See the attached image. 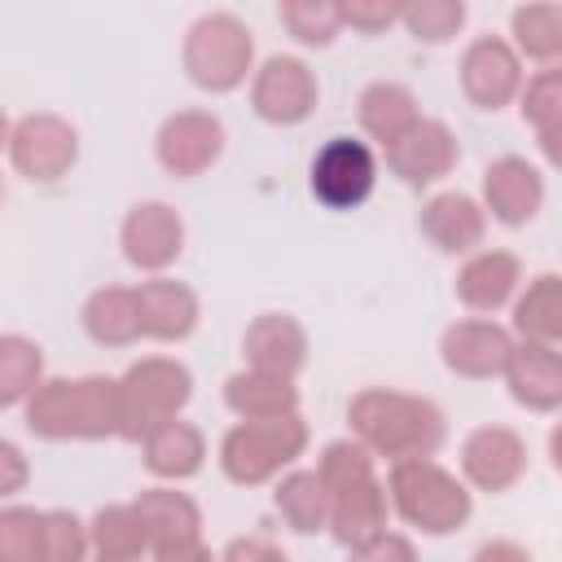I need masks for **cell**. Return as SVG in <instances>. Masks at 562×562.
Here are the masks:
<instances>
[{"mask_svg": "<svg viewBox=\"0 0 562 562\" xmlns=\"http://www.w3.org/2000/svg\"><path fill=\"white\" fill-rule=\"evenodd\" d=\"M351 426L364 439L360 448H373L391 461H422L443 439V413L430 400L400 391H360L351 400Z\"/></svg>", "mask_w": 562, "mask_h": 562, "instance_id": "6da1fadb", "label": "cell"}, {"mask_svg": "<svg viewBox=\"0 0 562 562\" xmlns=\"http://www.w3.org/2000/svg\"><path fill=\"white\" fill-rule=\"evenodd\" d=\"M26 426L44 439H101L119 430V382L53 378L26 400Z\"/></svg>", "mask_w": 562, "mask_h": 562, "instance_id": "7a4b0ae2", "label": "cell"}, {"mask_svg": "<svg viewBox=\"0 0 562 562\" xmlns=\"http://www.w3.org/2000/svg\"><path fill=\"white\" fill-rule=\"evenodd\" d=\"M321 483H325V501H329V527L342 544L360 549L364 540L382 536L386 522V501L382 487L373 479V461L369 448L360 443H329L321 457Z\"/></svg>", "mask_w": 562, "mask_h": 562, "instance_id": "3957f363", "label": "cell"}, {"mask_svg": "<svg viewBox=\"0 0 562 562\" xmlns=\"http://www.w3.org/2000/svg\"><path fill=\"white\" fill-rule=\"evenodd\" d=\"M391 501L400 509V518H408L413 527L443 536L457 531L470 518V492L435 461H395L391 470Z\"/></svg>", "mask_w": 562, "mask_h": 562, "instance_id": "277c9868", "label": "cell"}, {"mask_svg": "<svg viewBox=\"0 0 562 562\" xmlns=\"http://www.w3.org/2000/svg\"><path fill=\"white\" fill-rule=\"evenodd\" d=\"M189 369L162 356H149L127 369L119 382V435L145 439L154 426L171 422L189 400Z\"/></svg>", "mask_w": 562, "mask_h": 562, "instance_id": "5b68a950", "label": "cell"}, {"mask_svg": "<svg viewBox=\"0 0 562 562\" xmlns=\"http://www.w3.org/2000/svg\"><path fill=\"white\" fill-rule=\"evenodd\" d=\"M303 443H307V430L294 413L237 422L220 443V461H224V474L233 483H263L281 465H290L303 452Z\"/></svg>", "mask_w": 562, "mask_h": 562, "instance_id": "8992f818", "label": "cell"}, {"mask_svg": "<svg viewBox=\"0 0 562 562\" xmlns=\"http://www.w3.org/2000/svg\"><path fill=\"white\" fill-rule=\"evenodd\" d=\"M184 66H189V79L198 88H211V92L237 88L246 79V70H250V31L228 13L202 18L189 31Z\"/></svg>", "mask_w": 562, "mask_h": 562, "instance_id": "52a82bcc", "label": "cell"}, {"mask_svg": "<svg viewBox=\"0 0 562 562\" xmlns=\"http://www.w3.org/2000/svg\"><path fill=\"white\" fill-rule=\"evenodd\" d=\"M378 158L360 136H329L312 158V193L329 211H351L373 193Z\"/></svg>", "mask_w": 562, "mask_h": 562, "instance_id": "ba28073f", "label": "cell"}, {"mask_svg": "<svg viewBox=\"0 0 562 562\" xmlns=\"http://www.w3.org/2000/svg\"><path fill=\"white\" fill-rule=\"evenodd\" d=\"M9 154H13V167L31 180H57L70 171L79 145H75V127L53 119V114H31L13 127L9 136Z\"/></svg>", "mask_w": 562, "mask_h": 562, "instance_id": "9c48e42d", "label": "cell"}, {"mask_svg": "<svg viewBox=\"0 0 562 562\" xmlns=\"http://www.w3.org/2000/svg\"><path fill=\"white\" fill-rule=\"evenodd\" d=\"M255 114L268 123H303L316 105V79L294 57H268L250 88Z\"/></svg>", "mask_w": 562, "mask_h": 562, "instance_id": "30bf717a", "label": "cell"}, {"mask_svg": "<svg viewBox=\"0 0 562 562\" xmlns=\"http://www.w3.org/2000/svg\"><path fill=\"white\" fill-rule=\"evenodd\" d=\"M220 149H224V127L215 114H202V110H184V114L167 119L158 132V162L171 176L206 171L220 158Z\"/></svg>", "mask_w": 562, "mask_h": 562, "instance_id": "8fae6325", "label": "cell"}, {"mask_svg": "<svg viewBox=\"0 0 562 562\" xmlns=\"http://www.w3.org/2000/svg\"><path fill=\"white\" fill-rule=\"evenodd\" d=\"M461 470L483 492H505L527 470V443L509 426H479L461 448Z\"/></svg>", "mask_w": 562, "mask_h": 562, "instance_id": "7c38bea8", "label": "cell"}, {"mask_svg": "<svg viewBox=\"0 0 562 562\" xmlns=\"http://www.w3.org/2000/svg\"><path fill=\"white\" fill-rule=\"evenodd\" d=\"M180 241H184V224L167 202H140L123 220V255L145 272L167 268L180 255Z\"/></svg>", "mask_w": 562, "mask_h": 562, "instance_id": "4fadbf2b", "label": "cell"}, {"mask_svg": "<svg viewBox=\"0 0 562 562\" xmlns=\"http://www.w3.org/2000/svg\"><path fill=\"white\" fill-rule=\"evenodd\" d=\"M439 351H443V364L452 373H461V378H492V373L505 369L514 342L492 321H457V325L443 329Z\"/></svg>", "mask_w": 562, "mask_h": 562, "instance_id": "5bb4252c", "label": "cell"}, {"mask_svg": "<svg viewBox=\"0 0 562 562\" xmlns=\"http://www.w3.org/2000/svg\"><path fill=\"white\" fill-rule=\"evenodd\" d=\"M386 162H391L395 176H404L408 184H430V180L448 176V167L457 162V140L448 136L443 123L417 119V123L386 149Z\"/></svg>", "mask_w": 562, "mask_h": 562, "instance_id": "9a60e30c", "label": "cell"}, {"mask_svg": "<svg viewBox=\"0 0 562 562\" xmlns=\"http://www.w3.org/2000/svg\"><path fill=\"white\" fill-rule=\"evenodd\" d=\"M461 88L479 110H501L518 88V57L501 40H474L461 61Z\"/></svg>", "mask_w": 562, "mask_h": 562, "instance_id": "2e32d148", "label": "cell"}, {"mask_svg": "<svg viewBox=\"0 0 562 562\" xmlns=\"http://www.w3.org/2000/svg\"><path fill=\"white\" fill-rule=\"evenodd\" d=\"M136 294V316H140V334L149 338H189L193 325H198V294L180 281H167V277H154L145 285L132 290Z\"/></svg>", "mask_w": 562, "mask_h": 562, "instance_id": "e0dca14e", "label": "cell"}, {"mask_svg": "<svg viewBox=\"0 0 562 562\" xmlns=\"http://www.w3.org/2000/svg\"><path fill=\"white\" fill-rule=\"evenodd\" d=\"M483 193H487V211L501 224H527L544 202V180L527 158H501L487 167Z\"/></svg>", "mask_w": 562, "mask_h": 562, "instance_id": "ac0fdd59", "label": "cell"}, {"mask_svg": "<svg viewBox=\"0 0 562 562\" xmlns=\"http://www.w3.org/2000/svg\"><path fill=\"white\" fill-rule=\"evenodd\" d=\"M501 373L509 378V391H514L518 404H527L536 413L558 408V400H562V369H558V351L553 347L522 342V347L509 351Z\"/></svg>", "mask_w": 562, "mask_h": 562, "instance_id": "d6986e66", "label": "cell"}, {"mask_svg": "<svg viewBox=\"0 0 562 562\" xmlns=\"http://www.w3.org/2000/svg\"><path fill=\"white\" fill-rule=\"evenodd\" d=\"M246 356L255 364V373H272V378H290L303 356H307V338H303V325L294 316H281V312H268L259 316L250 329H246Z\"/></svg>", "mask_w": 562, "mask_h": 562, "instance_id": "ffe728a7", "label": "cell"}, {"mask_svg": "<svg viewBox=\"0 0 562 562\" xmlns=\"http://www.w3.org/2000/svg\"><path fill=\"white\" fill-rule=\"evenodd\" d=\"M514 285H518V259H514L509 250H479V255L461 268V277H457V294H461V303L474 307V312L501 307V303L514 294Z\"/></svg>", "mask_w": 562, "mask_h": 562, "instance_id": "44dd1931", "label": "cell"}, {"mask_svg": "<svg viewBox=\"0 0 562 562\" xmlns=\"http://www.w3.org/2000/svg\"><path fill=\"white\" fill-rule=\"evenodd\" d=\"M202 457H206V443H202V430L171 417L162 426H154L145 435V465L162 479H189L202 470Z\"/></svg>", "mask_w": 562, "mask_h": 562, "instance_id": "7402d4cb", "label": "cell"}, {"mask_svg": "<svg viewBox=\"0 0 562 562\" xmlns=\"http://www.w3.org/2000/svg\"><path fill=\"white\" fill-rule=\"evenodd\" d=\"M132 509H136V518L145 522L149 544L198 540L202 514H198V505H193L184 492H171V487H149V492H140V501H136Z\"/></svg>", "mask_w": 562, "mask_h": 562, "instance_id": "603a6c76", "label": "cell"}, {"mask_svg": "<svg viewBox=\"0 0 562 562\" xmlns=\"http://www.w3.org/2000/svg\"><path fill=\"white\" fill-rule=\"evenodd\" d=\"M422 228L439 241V250H474L483 241V211L465 193H439L422 211Z\"/></svg>", "mask_w": 562, "mask_h": 562, "instance_id": "cb8c5ba5", "label": "cell"}, {"mask_svg": "<svg viewBox=\"0 0 562 562\" xmlns=\"http://www.w3.org/2000/svg\"><path fill=\"white\" fill-rule=\"evenodd\" d=\"M224 400H228V408H233L241 422L285 417V413H294V404H299V395H294L290 378H272V373H255V369H250V373L228 378Z\"/></svg>", "mask_w": 562, "mask_h": 562, "instance_id": "d4e9b609", "label": "cell"}, {"mask_svg": "<svg viewBox=\"0 0 562 562\" xmlns=\"http://www.w3.org/2000/svg\"><path fill=\"white\" fill-rule=\"evenodd\" d=\"M83 329L105 342V347H123V342H136L140 338V316H136V294L132 290H97L83 307Z\"/></svg>", "mask_w": 562, "mask_h": 562, "instance_id": "484cf974", "label": "cell"}, {"mask_svg": "<svg viewBox=\"0 0 562 562\" xmlns=\"http://www.w3.org/2000/svg\"><path fill=\"white\" fill-rule=\"evenodd\" d=\"M417 119H422V114H417L413 97H408L400 83H373V88L360 97V123H364V132L378 136L386 149H391Z\"/></svg>", "mask_w": 562, "mask_h": 562, "instance_id": "4316f807", "label": "cell"}, {"mask_svg": "<svg viewBox=\"0 0 562 562\" xmlns=\"http://www.w3.org/2000/svg\"><path fill=\"white\" fill-rule=\"evenodd\" d=\"M277 509L285 514V522L294 531H316L329 518V501H325V483L316 470H294L281 487H277Z\"/></svg>", "mask_w": 562, "mask_h": 562, "instance_id": "83f0119b", "label": "cell"}, {"mask_svg": "<svg viewBox=\"0 0 562 562\" xmlns=\"http://www.w3.org/2000/svg\"><path fill=\"white\" fill-rule=\"evenodd\" d=\"M88 540L105 553V558H136L140 549H149V536H145V522L136 518L132 505H110L92 518V531Z\"/></svg>", "mask_w": 562, "mask_h": 562, "instance_id": "f1b7e54d", "label": "cell"}, {"mask_svg": "<svg viewBox=\"0 0 562 562\" xmlns=\"http://www.w3.org/2000/svg\"><path fill=\"white\" fill-rule=\"evenodd\" d=\"M514 325L527 334V342L553 347V338H558V277L544 272L527 285V294L514 307Z\"/></svg>", "mask_w": 562, "mask_h": 562, "instance_id": "f546056e", "label": "cell"}, {"mask_svg": "<svg viewBox=\"0 0 562 562\" xmlns=\"http://www.w3.org/2000/svg\"><path fill=\"white\" fill-rule=\"evenodd\" d=\"M40 386V347L26 338H0V408L31 400Z\"/></svg>", "mask_w": 562, "mask_h": 562, "instance_id": "4dcf8cb0", "label": "cell"}, {"mask_svg": "<svg viewBox=\"0 0 562 562\" xmlns=\"http://www.w3.org/2000/svg\"><path fill=\"white\" fill-rule=\"evenodd\" d=\"M88 553V531L75 514L53 509L40 518V562H83Z\"/></svg>", "mask_w": 562, "mask_h": 562, "instance_id": "1f68e13d", "label": "cell"}, {"mask_svg": "<svg viewBox=\"0 0 562 562\" xmlns=\"http://www.w3.org/2000/svg\"><path fill=\"white\" fill-rule=\"evenodd\" d=\"M40 518L35 509H0V562H40Z\"/></svg>", "mask_w": 562, "mask_h": 562, "instance_id": "d6a6232c", "label": "cell"}, {"mask_svg": "<svg viewBox=\"0 0 562 562\" xmlns=\"http://www.w3.org/2000/svg\"><path fill=\"white\" fill-rule=\"evenodd\" d=\"M514 31H518V44L540 57V61H553L562 40H558V9H518L514 13Z\"/></svg>", "mask_w": 562, "mask_h": 562, "instance_id": "836d02e7", "label": "cell"}, {"mask_svg": "<svg viewBox=\"0 0 562 562\" xmlns=\"http://www.w3.org/2000/svg\"><path fill=\"white\" fill-rule=\"evenodd\" d=\"M281 18L303 44H329L338 31V9H312V4H285Z\"/></svg>", "mask_w": 562, "mask_h": 562, "instance_id": "e575fe53", "label": "cell"}, {"mask_svg": "<svg viewBox=\"0 0 562 562\" xmlns=\"http://www.w3.org/2000/svg\"><path fill=\"white\" fill-rule=\"evenodd\" d=\"M465 9L461 4H422V9H404V22L417 31V40H448L461 26Z\"/></svg>", "mask_w": 562, "mask_h": 562, "instance_id": "d590c367", "label": "cell"}, {"mask_svg": "<svg viewBox=\"0 0 562 562\" xmlns=\"http://www.w3.org/2000/svg\"><path fill=\"white\" fill-rule=\"evenodd\" d=\"M522 114L544 132V145L553 149V114H558V75H553V70H544V75L527 88V105H522Z\"/></svg>", "mask_w": 562, "mask_h": 562, "instance_id": "8d00e7d4", "label": "cell"}, {"mask_svg": "<svg viewBox=\"0 0 562 562\" xmlns=\"http://www.w3.org/2000/svg\"><path fill=\"white\" fill-rule=\"evenodd\" d=\"M351 562H413V544H408L404 536L382 531V536L364 540V544L356 549V558H351Z\"/></svg>", "mask_w": 562, "mask_h": 562, "instance_id": "74e56055", "label": "cell"}, {"mask_svg": "<svg viewBox=\"0 0 562 562\" xmlns=\"http://www.w3.org/2000/svg\"><path fill=\"white\" fill-rule=\"evenodd\" d=\"M26 479H31V465H26L22 448H18V443H9V439H0V496L22 492V487H26Z\"/></svg>", "mask_w": 562, "mask_h": 562, "instance_id": "f35d334b", "label": "cell"}, {"mask_svg": "<svg viewBox=\"0 0 562 562\" xmlns=\"http://www.w3.org/2000/svg\"><path fill=\"white\" fill-rule=\"evenodd\" d=\"M224 562H290V558H285L277 544L250 536V540H233V544L224 549Z\"/></svg>", "mask_w": 562, "mask_h": 562, "instance_id": "ab89813d", "label": "cell"}, {"mask_svg": "<svg viewBox=\"0 0 562 562\" xmlns=\"http://www.w3.org/2000/svg\"><path fill=\"white\" fill-rule=\"evenodd\" d=\"M154 562H215L198 540H176V544H158Z\"/></svg>", "mask_w": 562, "mask_h": 562, "instance_id": "60d3db41", "label": "cell"}, {"mask_svg": "<svg viewBox=\"0 0 562 562\" xmlns=\"http://www.w3.org/2000/svg\"><path fill=\"white\" fill-rule=\"evenodd\" d=\"M474 562H531V553L518 549V544H509V540H492V544H483L474 553Z\"/></svg>", "mask_w": 562, "mask_h": 562, "instance_id": "b9f144b4", "label": "cell"}, {"mask_svg": "<svg viewBox=\"0 0 562 562\" xmlns=\"http://www.w3.org/2000/svg\"><path fill=\"white\" fill-rule=\"evenodd\" d=\"M9 145V123H4V114H0V149Z\"/></svg>", "mask_w": 562, "mask_h": 562, "instance_id": "7bdbcfd3", "label": "cell"}, {"mask_svg": "<svg viewBox=\"0 0 562 562\" xmlns=\"http://www.w3.org/2000/svg\"><path fill=\"white\" fill-rule=\"evenodd\" d=\"M97 562H132V558H105V553H101V558H97Z\"/></svg>", "mask_w": 562, "mask_h": 562, "instance_id": "ee69618b", "label": "cell"}]
</instances>
